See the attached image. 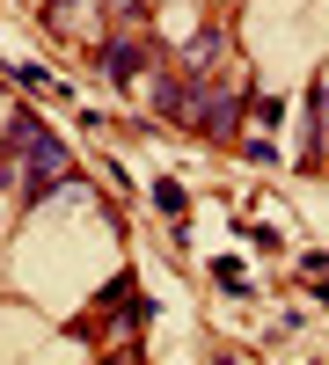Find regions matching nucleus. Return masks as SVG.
Wrapping results in <instances>:
<instances>
[{"instance_id":"nucleus-5","label":"nucleus","mask_w":329,"mask_h":365,"mask_svg":"<svg viewBox=\"0 0 329 365\" xmlns=\"http://www.w3.org/2000/svg\"><path fill=\"white\" fill-rule=\"evenodd\" d=\"M154 205H161V212H183L191 197H183V182H176V175H161V182H154Z\"/></svg>"},{"instance_id":"nucleus-4","label":"nucleus","mask_w":329,"mask_h":365,"mask_svg":"<svg viewBox=\"0 0 329 365\" xmlns=\"http://www.w3.org/2000/svg\"><path fill=\"white\" fill-rule=\"evenodd\" d=\"M213 285H220V292H249V270H242V263H213Z\"/></svg>"},{"instance_id":"nucleus-3","label":"nucleus","mask_w":329,"mask_h":365,"mask_svg":"<svg viewBox=\"0 0 329 365\" xmlns=\"http://www.w3.org/2000/svg\"><path fill=\"white\" fill-rule=\"evenodd\" d=\"M315 161L329 168V96H315Z\"/></svg>"},{"instance_id":"nucleus-1","label":"nucleus","mask_w":329,"mask_h":365,"mask_svg":"<svg viewBox=\"0 0 329 365\" xmlns=\"http://www.w3.org/2000/svg\"><path fill=\"white\" fill-rule=\"evenodd\" d=\"M74 154H66V139H59L51 125H37L29 110L8 117V146H0V190H15L22 205L29 197H44L51 182H66Z\"/></svg>"},{"instance_id":"nucleus-6","label":"nucleus","mask_w":329,"mask_h":365,"mask_svg":"<svg viewBox=\"0 0 329 365\" xmlns=\"http://www.w3.org/2000/svg\"><path fill=\"white\" fill-rule=\"evenodd\" d=\"M249 110H256V125H278V117H285V103H278V96H256Z\"/></svg>"},{"instance_id":"nucleus-2","label":"nucleus","mask_w":329,"mask_h":365,"mask_svg":"<svg viewBox=\"0 0 329 365\" xmlns=\"http://www.w3.org/2000/svg\"><path fill=\"white\" fill-rule=\"evenodd\" d=\"M103 73H110V81H139V73H146V44H139V37H110V44H103Z\"/></svg>"}]
</instances>
